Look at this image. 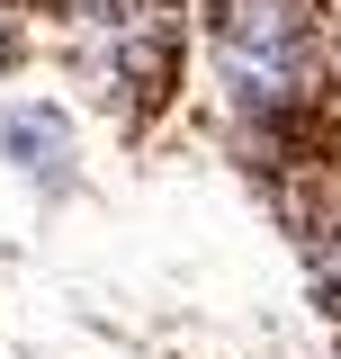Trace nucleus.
Wrapping results in <instances>:
<instances>
[{
	"instance_id": "5",
	"label": "nucleus",
	"mask_w": 341,
	"mask_h": 359,
	"mask_svg": "<svg viewBox=\"0 0 341 359\" xmlns=\"http://www.w3.org/2000/svg\"><path fill=\"white\" fill-rule=\"evenodd\" d=\"M9 54H18V27H9V9H0V63H9Z\"/></svg>"
},
{
	"instance_id": "2",
	"label": "nucleus",
	"mask_w": 341,
	"mask_h": 359,
	"mask_svg": "<svg viewBox=\"0 0 341 359\" xmlns=\"http://www.w3.org/2000/svg\"><path fill=\"white\" fill-rule=\"evenodd\" d=\"M63 9V54L117 117H153L180 81V18L170 0H54Z\"/></svg>"
},
{
	"instance_id": "1",
	"label": "nucleus",
	"mask_w": 341,
	"mask_h": 359,
	"mask_svg": "<svg viewBox=\"0 0 341 359\" xmlns=\"http://www.w3.org/2000/svg\"><path fill=\"white\" fill-rule=\"evenodd\" d=\"M207 45L225 108L252 126H288L333 90L323 0H207Z\"/></svg>"
},
{
	"instance_id": "3",
	"label": "nucleus",
	"mask_w": 341,
	"mask_h": 359,
	"mask_svg": "<svg viewBox=\"0 0 341 359\" xmlns=\"http://www.w3.org/2000/svg\"><path fill=\"white\" fill-rule=\"evenodd\" d=\"M0 153L27 180L63 189L72 180V126H63V108H0Z\"/></svg>"
},
{
	"instance_id": "4",
	"label": "nucleus",
	"mask_w": 341,
	"mask_h": 359,
	"mask_svg": "<svg viewBox=\"0 0 341 359\" xmlns=\"http://www.w3.org/2000/svg\"><path fill=\"white\" fill-rule=\"evenodd\" d=\"M297 243H305V278H314V297L341 314V189L323 207H305L297 216Z\"/></svg>"
}]
</instances>
